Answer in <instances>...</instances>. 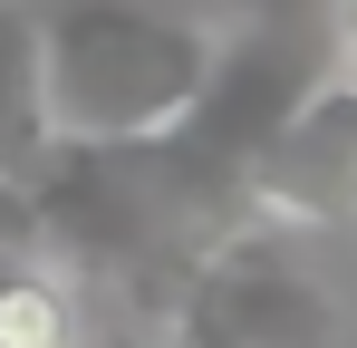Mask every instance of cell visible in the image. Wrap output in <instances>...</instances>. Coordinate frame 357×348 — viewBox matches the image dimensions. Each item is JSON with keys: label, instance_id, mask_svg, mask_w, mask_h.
<instances>
[{"label": "cell", "instance_id": "6da1fadb", "mask_svg": "<svg viewBox=\"0 0 357 348\" xmlns=\"http://www.w3.org/2000/svg\"><path fill=\"white\" fill-rule=\"evenodd\" d=\"M222 29L145 10V0H59L39 10V87L59 145H145L183 126V107L213 87Z\"/></svg>", "mask_w": 357, "mask_h": 348}, {"label": "cell", "instance_id": "7a4b0ae2", "mask_svg": "<svg viewBox=\"0 0 357 348\" xmlns=\"http://www.w3.org/2000/svg\"><path fill=\"white\" fill-rule=\"evenodd\" d=\"M165 348H338V290L319 281L309 232L232 223L155 300Z\"/></svg>", "mask_w": 357, "mask_h": 348}, {"label": "cell", "instance_id": "3957f363", "mask_svg": "<svg viewBox=\"0 0 357 348\" xmlns=\"http://www.w3.org/2000/svg\"><path fill=\"white\" fill-rule=\"evenodd\" d=\"M241 223L280 232H357V68H328L241 174Z\"/></svg>", "mask_w": 357, "mask_h": 348}, {"label": "cell", "instance_id": "277c9868", "mask_svg": "<svg viewBox=\"0 0 357 348\" xmlns=\"http://www.w3.org/2000/svg\"><path fill=\"white\" fill-rule=\"evenodd\" d=\"M49 155H59V126L39 87V10L0 0V184H29Z\"/></svg>", "mask_w": 357, "mask_h": 348}, {"label": "cell", "instance_id": "5b68a950", "mask_svg": "<svg viewBox=\"0 0 357 348\" xmlns=\"http://www.w3.org/2000/svg\"><path fill=\"white\" fill-rule=\"evenodd\" d=\"M0 348H77V281L49 252L0 261Z\"/></svg>", "mask_w": 357, "mask_h": 348}, {"label": "cell", "instance_id": "8992f818", "mask_svg": "<svg viewBox=\"0 0 357 348\" xmlns=\"http://www.w3.org/2000/svg\"><path fill=\"white\" fill-rule=\"evenodd\" d=\"M328 49L338 68H357V0H328Z\"/></svg>", "mask_w": 357, "mask_h": 348}]
</instances>
